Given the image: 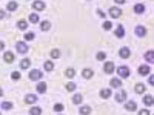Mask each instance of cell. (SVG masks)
I'll return each mask as SVG.
<instances>
[{
  "instance_id": "obj_1",
  "label": "cell",
  "mask_w": 154,
  "mask_h": 115,
  "mask_svg": "<svg viewBox=\"0 0 154 115\" xmlns=\"http://www.w3.org/2000/svg\"><path fill=\"white\" fill-rule=\"evenodd\" d=\"M116 71H117V75L120 77V78H128L130 74H131V71H130V68H128V66H119Z\"/></svg>"
},
{
  "instance_id": "obj_2",
  "label": "cell",
  "mask_w": 154,
  "mask_h": 115,
  "mask_svg": "<svg viewBox=\"0 0 154 115\" xmlns=\"http://www.w3.org/2000/svg\"><path fill=\"white\" fill-rule=\"evenodd\" d=\"M16 51L19 54H26L28 51H29V46L26 45V42H17L16 45Z\"/></svg>"
},
{
  "instance_id": "obj_3",
  "label": "cell",
  "mask_w": 154,
  "mask_h": 115,
  "mask_svg": "<svg viewBox=\"0 0 154 115\" xmlns=\"http://www.w3.org/2000/svg\"><path fill=\"white\" fill-rule=\"evenodd\" d=\"M28 77H29V80L37 81V80H40L42 77H43V72H42V71H38V69H32V71H29Z\"/></svg>"
},
{
  "instance_id": "obj_4",
  "label": "cell",
  "mask_w": 154,
  "mask_h": 115,
  "mask_svg": "<svg viewBox=\"0 0 154 115\" xmlns=\"http://www.w3.org/2000/svg\"><path fill=\"white\" fill-rule=\"evenodd\" d=\"M130 55H131L130 48H128V46H122L120 51H119V57L123 58V60H126V58H130Z\"/></svg>"
},
{
  "instance_id": "obj_5",
  "label": "cell",
  "mask_w": 154,
  "mask_h": 115,
  "mask_svg": "<svg viewBox=\"0 0 154 115\" xmlns=\"http://www.w3.org/2000/svg\"><path fill=\"white\" fill-rule=\"evenodd\" d=\"M109 16H111L112 19H119V17L122 16V9H120L119 6H112V8H109Z\"/></svg>"
},
{
  "instance_id": "obj_6",
  "label": "cell",
  "mask_w": 154,
  "mask_h": 115,
  "mask_svg": "<svg viewBox=\"0 0 154 115\" xmlns=\"http://www.w3.org/2000/svg\"><path fill=\"white\" fill-rule=\"evenodd\" d=\"M126 91H119L117 94L114 95V98H116V101H117V103H125L126 101Z\"/></svg>"
},
{
  "instance_id": "obj_7",
  "label": "cell",
  "mask_w": 154,
  "mask_h": 115,
  "mask_svg": "<svg viewBox=\"0 0 154 115\" xmlns=\"http://www.w3.org/2000/svg\"><path fill=\"white\" fill-rule=\"evenodd\" d=\"M114 71H116L114 63H112V61H105V65H103V72H105V74H112Z\"/></svg>"
},
{
  "instance_id": "obj_8",
  "label": "cell",
  "mask_w": 154,
  "mask_h": 115,
  "mask_svg": "<svg viewBox=\"0 0 154 115\" xmlns=\"http://www.w3.org/2000/svg\"><path fill=\"white\" fill-rule=\"evenodd\" d=\"M46 8L45 2H42V0H35V2H32V9L35 11H43Z\"/></svg>"
},
{
  "instance_id": "obj_9",
  "label": "cell",
  "mask_w": 154,
  "mask_h": 115,
  "mask_svg": "<svg viewBox=\"0 0 154 115\" xmlns=\"http://www.w3.org/2000/svg\"><path fill=\"white\" fill-rule=\"evenodd\" d=\"M134 32H136V35H139V37H145V35H146V28L142 26V25H137V26L134 28Z\"/></svg>"
},
{
  "instance_id": "obj_10",
  "label": "cell",
  "mask_w": 154,
  "mask_h": 115,
  "mask_svg": "<svg viewBox=\"0 0 154 115\" xmlns=\"http://www.w3.org/2000/svg\"><path fill=\"white\" fill-rule=\"evenodd\" d=\"M125 109L126 111H130V112H134L137 109V105H136V101L130 100V101H125Z\"/></svg>"
},
{
  "instance_id": "obj_11",
  "label": "cell",
  "mask_w": 154,
  "mask_h": 115,
  "mask_svg": "<svg viewBox=\"0 0 154 115\" xmlns=\"http://www.w3.org/2000/svg\"><path fill=\"white\" fill-rule=\"evenodd\" d=\"M109 86H111V87H114V89H119V87L122 86V78H117V77H114V78H111Z\"/></svg>"
},
{
  "instance_id": "obj_12",
  "label": "cell",
  "mask_w": 154,
  "mask_h": 115,
  "mask_svg": "<svg viewBox=\"0 0 154 115\" xmlns=\"http://www.w3.org/2000/svg\"><path fill=\"white\" fill-rule=\"evenodd\" d=\"M114 34H116V37H117V38H123V35H125V28H123V25H117V28H116Z\"/></svg>"
},
{
  "instance_id": "obj_13",
  "label": "cell",
  "mask_w": 154,
  "mask_h": 115,
  "mask_svg": "<svg viewBox=\"0 0 154 115\" xmlns=\"http://www.w3.org/2000/svg\"><path fill=\"white\" fill-rule=\"evenodd\" d=\"M82 77H83V78H93V77H94V71L93 69H89V68H85L83 71H82Z\"/></svg>"
},
{
  "instance_id": "obj_14",
  "label": "cell",
  "mask_w": 154,
  "mask_h": 115,
  "mask_svg": "<svg viewBox=\"0 0 154 115\" xmlns=\"http://www.w3.org/2000/svg\"><path fill=\"white\" fill-rule=\"evenodd\" d=\"M143 58L146 63H154V51H146L143 54Z\"/></svg>"
},
{
  "instance_id": "obj_15",
  "label": "cell",
  "mask_w": 154,
  "mask_h": 115,
  "mask_svg": "<svg viewBox=\"0 0 154 115\" xmlns=\"http://www.w3.org/2000/svg\"><path fill=\"white\" fill-rule=\"evenodd\" d=\"M149 71H151V69H149L148 65H140V66H139V74L142 75V77H143V75H149Z\"/></svg>"
},
{
  "instance_id": "obj_16",
  "label": "cell",
  "mask_w": 154,
  "mask_h": 115,
  "mask_svg": "<svg viewBox=\"0 0 154 115\" xmlns=\"http://www.w3.org/2000/svg\"><path fill=\"white\" fill-rule=\"evenodd\" d=\"M28 25H29V22H26V20H19L17 22V28L20 31H26L28 29Z\"/></svg>"
},
{
  "instance_id": "obj_17",
  "label": "cell",
  "mask_w": 154,
  "mask_h": 115,
  "mask_svg": "<svg viewBox=\"0 0 154 115\" xmlns=\"http://www.w3.org/2000/svg\"><path fill=\"white\" fill-rule=\"evenodd\" d=\"M145 5L143 3H137V5H134V12H136V14H143V12H145Z\"/></svg>"
},
{
  "instance_id": "obj_18",
  "label": "cell",
  "mask_w": 154,
  "mask_h": 115,
  "mask_svg": "<svg viewBox=\"0 0 154 115\" xmlns=\"http://www.w3.org/2000/svg\"><path fill=\"white\" fill-rule=\"evenodd\" d=\"M37 101V95H32V94H28L26 97H25V103H28V105H34Z\"/></svg>"
},
{
  "instance_id": "obj_19",
  "label": "cell",
  "mask_w": 154,
  "mask_h": 115,
  "mask_svg": "<svg viewBox=\"0 0 154 115\" xmlns=\"http://www.w3.org/2000/svg\"><path fill=\"white\" fill-rule=\"evenodd\" d=\"M3 61H6V63H12L14 61V54L12 52H3Z\"/></svg>"
},
{
  "instance_id": "obj_20",
  "label": "cell",
  "mask_w": 154,
  "mask_h": 115,
  "mask_svg": "<svg viewBox=\"0 0 154 115\" xmlns=\"http://www.w3.org/2000/svg\"><path fill=\"white\" fill-rule=\"evenodd\" d=\"M79 112H80V115H89V114H91V106L83 105V106H80Z\"/></svg>"
},
{
  "instance_id": "obj_21",
  "label": "cell",
  "mask_w": 154,
  "mask_h": 115,
  "mask_svg": "<svg viewBox=\"0 0 154 115\" xmlns=\"http://www.w3.org/2000/svg\"><path fill=\"white\" fill-rule=\"evenodd\" d=\"M31 66V58H23L22 61H20V69H28Z\"/></svg>"
},
{
  "instance_id": "obj_22",
  "label": "cell",
  "mask_w": 154,
  "mask_h": 115,
  "mask_svg": "<svg viewBox=\"0 0 154 115\" xmlns=\"http://www.w3.org/2000/svg\"><path fill=\"white\" fill-rule=\"evenodd\" d=\"M42 114V108L40 106H32L29 108V115H40Z\"/></svg>"
},
{
  "instance_id": "obj_23",
  "label": "cell",
  "mask_w": 154,
  "mask_h": 115,
  "mask_svg": "<svg viewBox=\"0 0 154 115\" xmlns=\"http://www.w3.org/2000/svg\"><path fill=\"white\" fill-rule=\"evenodd\" d=\"M134 91H136V94H143L145 92V84L143 83H137L134 86Z\"/></svg>"
},
{
  "instance_id": "obj_24",
  "label": "cell",
  "mask_w": 154,
  "mask_h": 115,
  "mask_svg": "<svg viewBox=\"0 0 154 115\" xmlns=\"http://www.w3.org/2000/svg\"><path fill=\"white\" fill-rule=\"evenodd\" d=\"M46 89H48L46 83H37V92H38V94H45Z\"/></svg>"
},
{
  "instance_id": "obj_25",
  "label": "cell",
  "mask_w": 154,
  "mask_h": 115,
  "mask_svg": "<svg viewBox=\"0 0 154 115\" xmlns=\"http://www.w3.org/2000/svg\"><path fill=\"white\" fill-rule=\"evenodd\" d=\"M83 101V95L82 94H75V95H72V103L74 105H80Z\"/></svg>"
},
{
  "instance_id": "obj_26",
  "label": "cell",
  "mask_w": 154,
  "mask_h": 115,
  "mask_svg": "<svg viewBox=\"0 0 154 115\" xmlns=\"http://www.w3.org/2000/svg\"><path fill=\"white\" fill-rule=\"evenodd\" d=\"M143 103H145L146 106H152V105H154V97H152V95H145V97H143Z\"/></svg>"
},
{
  "instance_id": "obj_27",
  "label": "cell",
  "mask_w": 154,
  "mask_h": 115,
  "mask_svg": "<svg viewBox=\"0 0 154 115\" xmlns=\"http://www.w3.org/2000/svg\"><path fill=\"white\" fill-rule=\"evenodd\" d=\"M100 97L102 98H109L111 97V89H100Z\"/></svg>"
},
{
  "instance_id": "obj_28",
  "label": "cell",
  "mask_w": 154,
  "mask_h": 115,
  "mask_svg": "<svg viewBox=\"0 0 154 115\" xmlns=\"http://www.w3.org/2000/svg\"><path fill=\"white\" fill-rule=\"evenodd\" d=\"M43 68H45V71H48V72H49V71H53V69H54V63L51 61V60H48V61H45V63H43Z\"/></svg>"
},
{
  "instance_id": "obj_29",
  "label": "cell",
  "mask_w": 154,
  "mask_h": 115,
  "mask_svg": "<svg viewBox=\"0 0 154 115\" xmlns=\"http://www.w3.org/2000/svg\"><path fill=\"white\" fill-rule=\"evenodd\" d=\"M49 28H51V22L43 20V22L40 23V29H42V31H49Z\"/></svg>"
},
{
  "instance_id": "obj_30",
  "label": "cell",
  "mask_w": 154,
  "mask_h": 115,
  "mask_svg": "<svg viewBox=\"0 0 154 115\" xmlns=\"http://www.w3.org/2000/svg\"><path fill=\"white\" fill-rule=\"evenodd\" d=\"M6 9L8 11H16V9H19V3L17 2H9L6 5Z\"/></svg>"
},
{
  "instance_id": "obj_31",
  "label": "cell",
  "mask_w": 154,
  "mask_h": 115,
  "mask_svg": "<svg viewBox=\"0 0 154 115\" xmlns=\"http://www.w3.org/2000/svg\"><path fill=\"white\" fill-rule=\"evenodd\" d=\"M29 22H31V23H38V22H40L37 12H31V14H29Z\"/></svg>"
},
{
  "instance_id": "obj_32",
  "label": "cell",
  "mask_w": 154,
  "mask_h": 115,
  "mask_svg": "<svg viewBox=\"0 0 154 115\" xmlns=\"http://www.w3.org/2000/svg\"><path fill=\"white\" fill-rule=\"evenodd\" d=\"M11 78L14 80V81H17V80L22 78V74H20L19 71H12V72H11Z\"/></svg>"
},
{
  "instance_id": "obj_33",
  "label": "cell",
  "mask_w": 154,
  "mask_h": 115,
  "mask_svg": "<svg viewBox=\"0 0 154 115\" xmlns=\"http://www.w3.org/2000/svg\"><path fill=\"white\" fill-rule=\"evenodd\" d=\"M65 87H66V91H68V92H74V91H75V87H77V84L72 83V81H69V83H66Z\"/></svg>"
},
{
  "instance_id": "obj_34",
  "label": "cell",
  "mask_w": 154,
  "mask_h": 115,
  "mask_svg": "<svg viewBox=\"0 0 154 115\" xmlns=\"http://www.w3.org/2000/svg\"><path fill=\"white\" fill-rule=\"evenodd\" d=\"M2 109H3V111L12 109V103H11V101H2Z\"/></svg>"
},
{
  "instance_id": "obj_35",
  "label": "cell",
  "mask_w": 154,
  "mask_h": 115,
  "mask_svg": "<svg viewBox=\"0 0 154 115\" xmlns=\"http://www.w3.org/2000/svg\"><path fill=\"white\" fill-rule=\"evenodd\" d=\"M102 28H103L105 31H109V29H112V23L108 22V20H105L103 23H102Z\"/></svg>"
},
{
  "instance_id": "obj_36",
  "label": "cell",
  "mask_w": 154,
  "mask_h": 115,
  "mask_svg": "<svg viewBox=\"0 0 154 115\" xmlns=\"http://www.w3.org/2000/svg\"><path fill=\"white\" fill-rule=\"evenodd\" d=\"M96 58H97L99 61H103V60L106 58V54L103 52V51H99V52L96 54Z\"/></svg>"
},
{
  "instance_id": "obj_37",
  "label": "cell",
  "mask_w": 154,
  "mask_h": 115,
  "mask_svg": "<svg viewBox=\"0 0 154 115\" xmlns=\"http://www.w3.org/2000/svg\"><path fill=\"white\" fill-rule=\"evenodd\" d=\"M34 38H35L34 32H26V34H25V40H26V42H32Z\"/></svg>"
},
{
  "instance_id": "obj_38",
  "label": "cell",
  "mask_w": 154,
  "mask_h": 115,
  "mask_svg": "<svg viewBox=\"0 0 154 115\" xmlns=\"http://www.w3.org/2000/svg\"><path fill=\"white\" fill-rule=\"evenodd\" d=\"M65 75L68 77V78H72V77L75 75V71H74L72 68H68V69L65 71Z\"/></svg>"
},
{
  "instance_id": "obj_39",
  "label": "cell",
  "mask_w": 154,
  "mask_h": 115,
  "mask_svg": "<svg viewBox=\"0 0 154 115\" xmlns=\"http://www.w3.org/2000/svg\"><path fill=\"white\" fill-rule=\"evenodd\" d=\"M60 57V51L59 49H53L51 51V58H59Z\"/></svg>"
},
{
  "instance_id": "obj_40",
  "label": "cell",
  "mask_w": 154,
  "mask_h": 115,
  "mask_svg": "<svg viewBox=\"0 0 154 115\" xmlns=\"http://www.w3.org/2000/svg\"><path fill=\"white\" fill-rule=\"evenodd\" d=\"M63 109H65V106H63L62 103H57V105H54V111H56V112H62Z\"/></svg>"
},
{
  "instance_id": "obj_41",
  "label": "cell",
  "mask_w": 154,
  "mask_h": 115,
  "mask_svg": "<svg viewBox=\"0 0 154 115\" xmlns=\"http://www.w3.org/2000/svg\"><path fill=\"white\" fill-rule=\"evenodd\" d=\"M97 16H99V17H102V19H105V17H106V14H105V12L102 11V9H97Z\"/></svg>"
},
{
  "instance_id": "obj_42",
  "label": "cell",
  "mask_w": 154,
  "mask_h": 115,
  "mask_svg": "<svg viewBox=\"0 0 154 115\" xmlns=\"http://www.w3.org/2000/svg\"><path fill=\"white\" fill-rule=\"evenodd\" d=\"M148 83H149L151 86H154V74H151V75L148 77Z\"/></svg>"
},
{
  "instance_id": "obj_43",
  "label": "cell",
  "mask_w": 154,
  "mask_h": 115,
  "mask_svg": "<svg viewBox=\"0 0 154 115\" xmlns=\"http://www.w3.org/2000/svg\"><path fill=\"white\" fill-rule=\"evenodd\" d=\"M139 115H149L148 109H142V111H139Z\"/></svg>"
},
{
  "instance_id": "obj_44",
  "label": "cell",
  "mask_w": 154,
  "mask_h": 115,
  "mask_svg": "<svg viewBox=\"0 0 154 115\" xmlns=\"http://www.w3.org/2000/svg\"><path fill=\"white\" fill-rule=\"evenodd\" d=\"M114 2H116V3H117V5H123V3L126 2V0H114Z\"/></svg>"
},
{
  "instance_id": "obj_45",
  "label": "cell",
  "mask_w": 154,
  "mask_h": 115,
  "mask_svg": "<svg viewBox=\"0 0 154 115\" xmlns=\"http://www.w3.org/2000/svg\"><path fill=\"white\" fill-rule=\"evenodd\" d=\"M59 115H62V114H59Z\"/></svg>"
}]
</instances>
